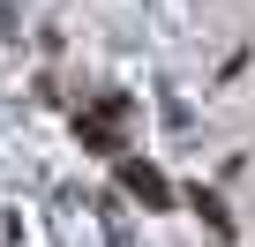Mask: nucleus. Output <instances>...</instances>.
I'll return each instance as SVG.
<instances>
[{
    "mask_svg": "<svg viewBox=\"0 0 255 247\" xmlns=\"http://www.w3.org/2000/svg\"><path fill=\"white\" fill-rule=\"evenodd\" d=\"M128 187H135V195H143V202H165V180H158V172H150V165H128Z\"/></svg>",
    "mask_w": 255,
    "mask_h": 247,
    "instance_id": "1",
    "label": "nucleus"
}]
</instances>
